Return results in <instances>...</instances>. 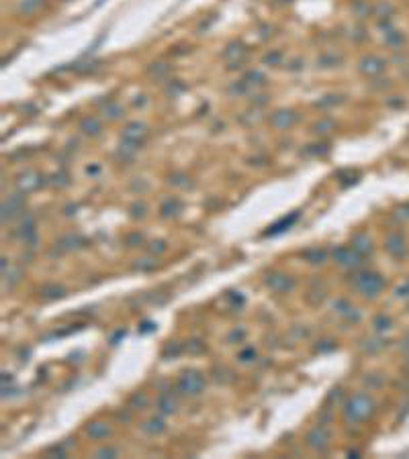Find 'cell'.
<instances>
[{
    "instance_id": "6da1fadb",
    "label": "cell",
    "mask_w": 409,
    "mask_h": 459,
    "mask_svg": "<svg viewBox=\"0 0 409 459\" xmlns=\"http://www.w3.org/2000/svg\"><path fill=\"white\" fill-rule=\"evenodd\" d=\"M346 412H348V417L354 419V421H360V419H364V417H369V412H371V400L358 396V398L350 400Z\"/></svg>"
},
{
    "instance_id": "7a4b0ae2",
    "label": "cell",
    "mask_w": 409,
    "mask_h": 459,
    "mask_svg": "<svg viewBox=\"0 0 409 459\" xmlns=\"http://www.w3.org/2000/svg\"><path fill=\"white\" fill-rule=\"evenodd\" d=\"M180 386L186 392H190V394H197V392L203 388V378L199 374H184L180 380Z\"/></svg>"
},
{
    "instance_id": "3957f363",
    "label": "cell",
    "mask_w": 409,
    "mask_h": 459,
    "mask_svg": "<svg viewBox=\"0 0 409 459\" xmlns=\"http://www.w3.org/2000/svg\"><path fill=\"white\" fill-rule=\"evenodd\" d=\"M360 70H362L364 74H369V76H377V74H381V72L385 70V63H383V59H379V57H367V59H362Z\"/></svg>"
},
{
    "instance_id": "277c9868",
    "label": "cell",
    "mask_w": 409,
    "mask_h": 459,
    "mask_svg": "<svg viewBox=\"0 0 409 459\" xmlns=\"http://www.w3.org/2000/svg\"><path fill=\"white\" fill-rule=\"evenodd\" d=\"M145 135V127L143 125H139V123H131V125H127L125 127V131H123V137L127 139V141H139V137H143Z\"/></svg>"
},
{
    "instance_id": "5b68a950",
    "label": "cell",
    "mask_w": 409,
    "mask_h": 459,
    "mask_svg": "<svg viewBox=\"0 0 409 459\" xmlns=\"http://www.w3.org/2000/svg\"><path fill=\"white\" fill-rule=\"evenodd\" d=\"M381 286H383V282L379 280V276H367V280L360 284V288L369 294H375L377 290H381Z\"/></svg>"
},
{
    "instance_id": "8992f818",
    "label": "cell",
    "mask_w": 409,
    "mask_h": 459,
    "mask_svg": "<svg viewBox=\"0 0 409 459\" xmlns=\"http://www.w3.org/2000/svg\"><path fill=\"white\" fill-rule=\"evenodd\" d=\"M272 123L278 125V127H291V125L295 123V115H293L291 111H281V113L274 115Z\"/></svg>"
},
{
    "instance_id": "52a82bcc",
    "label": "cell",
    "mask_w": 409,
    "mask_h": 459,
    "mask_svg": "<svg viewBox=\"0 0 409 459\" xmlns=\"http://www.w3.org/2000/svg\"><path fill=\"white\" fill-rule=\"evenodd\" d=\"M82 131H84L86 135H98L100 125H98V121H96V119H86V121L82 123Z\"/></svg>"
},
{
    "instance_id": "ba28073f",
    "label": "cell",
    "mask_w": 409,
    "mask_h": 459,
    "mask_svg": "<svg viewBox=\"0 0 409 459\" xmlns=\"http://www.w3.org/2000/svg\"><path fill=\"white\" fill-rule=\"evenodd\" d=\"M39 6H41V0H25V2L20 4V10H23V12H33Z\"/></svg>"
},
{
    "instance_id": "9c48e42d",
    "label": "cell",
    "mask_w": 409,
    "mask_h": 459,
    "mask_svg": "<svg viewBox=\"0 0 409 459\" xmlns=\"http://www.w3.org/2000/svg\"><path fill=\"white\" fill-rule=\"evenodd\" d=\"M88 433H90L92 437H104L106 433H109V429H106V427H98V423H96V425H92V427L88 429Z\"/></svg>"
}]
</instances>
